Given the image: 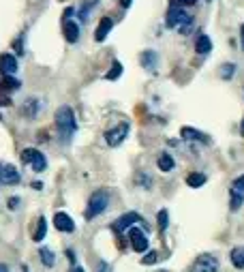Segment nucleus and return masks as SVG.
<instances>
[{"mask_svg":"<svg viewBox=\"0 0 244 272\" xmlns=\"http://www.w3.org/2000/svg\"><path fill=\"white\" fill-rule=\"evenodd\" d=\"M54 120H56V127H58V133H60V137L64 141H71V137H73L75 131H77V120H75L73 109H71L69 105H62V108L56 109V116H54Z\"/></svg>","mask_w":244,"mask_h":272,"instance_id":"f257e3e1","label":"nucleus"},{"mask_svg":"<svg viewBox=\"0 0 244 272\" xmlns=\"http://www.w3.org/2000/svg\"><path fill=\"white\" fill-rule=\"evenodd\" d=\"M165 24H167V28H180L182 34H189L193 28V17L184 9L171 4L169 11H167V17H165Z\"/></svg>","mask_w":244,"mask_h":272,"instance_id":"f03ea898","label":"nucleus"},{"mask_svg":"<svg viewBox=\"0 0 244 272\" xmlns=\"http://www.w3.org/2000/svg\"><path fill=\"white\" fill-rule=\"evenodd\" d=\"M107 206H109V193L105 191V189H99V191H94L90 195V199H88V206H86V212L84 217L90 221V218L103 215L107 210Z\"/></svg>","mask_w":244,"mask_h":272,"instance_id":"7ed1b4c3","label":"nucleus"},{"mask_svg":"<svg viewBox=\"0 0 244 272\" xmlns=\"http://www.w3.org/2000/svg\"><path fill=\"white\" fill-rule=\"evenodd\" d=\"M22 163L30 165L32 171H37V174L47 169V159H45L43 152L37 150V148H24L22 150Z\"/></svg>","mask_w":244,"mask_h":272,"instance_id":"20e7f679","label":"nucleus"},{"mask_svg":"<svg viewBox=\"0 0 244 272\" xmlns=\"http://www.w3.org/2000/svg\"><path fill=\"white\" fill-rule=\"evenodd\" d=\"M244 204V174L240 178H236L229 187V208L231 210H240V206Z\"/></svg>","mask_w":244,"mask_h":272,"instance_id":"39448f33","label":"nucleus"},{"mask_svg":"<svg viewBox=\"0 0 244 272\" xmlns=\"http://www.w3.org/2000/svg\"><path fill=\"white\" fill-rule=\"evenodd\" d=\"M189 272H218V259L210 253H204L191 264Z\"/></svg>","mask_w":244,"mask_h":272,"instance_id":"423d86ee","label":"nucleus"},{"mask_svg":"<svg viewBox=\"0 0 244 272\" xmlns=\"http://www.w3.org/2000/svg\"><path fill=\"white\" fill-rule=\"evenodd\" d=\"M127 135H129V122H120L118 127L114 129H109V131L105 133V141L109 144L111 148H116V146H120L124 139H127Z\"/></svg>","mask_w":244,"mask_h":272,"instance_id":"0eeeda50","label":"nucleus"},{"mask_svg":"<svg viewBox=\"0 0 244 272\" xmlns=\"http://www.w3.org/2000/svg\"><path fill=\"white\" fill-rule=\"evenodd\" d=\"M137 221H141V217L137 215V212H127V215L118 217L116 221L111 223V229H114L116 234H122V232H127V229L133 227Z\"/></svg>","mask_w":244,"mask_h":272,"instance_id":"6e6552de","label":"nucleus"},{"mask_svg":"<svg viewBox=\"0 0 244 272\" xmlns=\"http://www.w3.org/2000/svg\"><path fill=\"white\" fill-rule=\"evenodd\" d=\"M129 242H131V246H133L135 253H146L148 251V236L141 232L139 227L129 229Z\"/></svg>","mask_w":244,"mask_h":272,"instance_id":"1a4fd4ad","label":"nucleus"},{"mask_svg":"<svg viewBox=\"0 0 244 272\" xmlns=\"http://www.w3.org/2000/svg\"><path fill=\"white\" fill-rule=\"evenodd\" d=\"M54 225H56L58 232H64V234L75 232V221L67 212H56V215H54Z\"/></svg>","mask_w":244,"mask_h":272,"instance_id":"9d476101","label":"nucleus"},{"mask_svg":"<svg viewBox=\"0 0 244 272\" xmlns=\"http://www.w3.org/2000/svg\"><path fill=\"white\" fill-rule=\"evenodd\" d=\"M22 180L20 171H17L13 165H0V185H17Z\"/></svg>","mask_w":244,"mask_h":272,"instance_id":"9b49d317","label":"nucleus"},{"mask_svg":"<svg viewBox=\"0 0 244 272\" xmlns=\"http://www.w3.org/2000/svg\"><path fill=\"white\" fill-rule=\"evenodd\" d=\"M62 32H64V39H67L69 43H77V39H80V24L73 22V20H64Z\"/></svg>","mask_w":244,"mask_h":272,"instance_id":"f8f14e48","label":"nucleus"},{"mask_svg":"<svg viewBox=\"0 0 244 272\" xmlns=\"http://www.w3.org/2000/svg\"><path fill=\"white\" fill-rule=\"evenodd\" d=\"M15 71H17V58L13 54L0 56V73L2 75H15Z\"/></svg>","mask_w":244,"mask_h":272,"instance_id":"ddd939ff","label":"nucleus"},{"mask_svg":"<svg viewBox=\"0 0 244 272\" xmlns=\"http://www.w3.org/2000/svg\"><path fill=\"white\" fill-rule=\"evenodd\" d=\"M111 28H114V20L111 17H101V22H99V26H97V32H94V39L99 41H105L107 39V34L111 32Z\"/></svg>","mask_w":244,"mask_h":272,"instance_id":"4468645a","label":"nucleus"},{"mask_svg":"<svg viewBox=\"0 0 244 272\" xmlns=\"http://www.w3.org/2000/svg\"><path fill=\"white\" fill-rule=\"evenodd\" d=\"M139 62H141V67H144V69L154 71V69H157V64H159V54L154 50H144V52H141V56H139Z\"/></svg>","mask_w":244,"mask_h":272,"instance_id":"2eb2a0df","label":"nucleus"},{"mask_svg":"<svg viewBox=\"0 0 244 272\" xmlns=\"http://www.w3.org/2000/svg\"><path fill=\"white\" fill-rule=\"evenodd\" d=\"M195 52H197L199 56H208L212 52V41L208 34H199V37L195 39Z\"/></svg>","mask_w":244,"mask_h":272,"instance_id":"dca6fc26","label":"nucleus"},{"mask_svg":"<svg viewBox=\"0 0 244 272\" xmlns=\"http://www.w3.org/2000/svg\"><path fill=\"white\" fill-rule=\"evenodd\" d=\"M182 137L184 139H197V141H201V144H210V137H208L206 133H201V131H197V129H191V127H182Z\"/></svg>","mask_w":244,"mask_h":272,"instance_id":"f3484780","label":"nucleus"},{"mask_svg":"<svg viewBox=\"0 0 244 272\" xmlns=\"http://www.w3.org/2000/svg\"><path fill=\"white\" fill-rule=\"evenodd\" d=\"M157 165H159V169H161V171H171V169L176 167V161H174V157H171L169 152H161V157H159Z\"/></svg>","mask_w":244,"mask_h":272,"instance_id":"a211bd4d","label":"nucleus"},{"mask_svg":"<svg viewBox=\"0 0 244 272\" xmlns=\"http://www.w3.org/2000/svg\"><path fill=\"white\" fill-rule=\"evenodd\" d=\"M206 174H199V171H193V174H189L187 176V185L191 187V189H199V187H204L206 185Z\"/></svg>","mask_w":244,"mask_h":272,"instance_id":"6ab92c4d","label":"nucleus"},{"mask_svg":"<svg viewBox=\"0 0 244 272\" xmlns=\"http://www.w3.org/2000/svg\"><path fill=\"white\" fill-rule=\"evenodd\" d=\"M231 264L238 270H244V249H231Z\"/></svg>","mask_w":244,"mask_h":272,"instance_id":"aec40b11","label":"nucleus"},{"mask_svg":"<svg viewBox=\"0 0 244 272\" xmlns=\"http://www.w3.org/2000/svg\"><path fill=\"white\" fill-rule=\"evenodd\" d=\"M37 109H39V101H37V99H28L26 108H24V114L28 116V120H34V116H37Z\"/></svg>","mask_w":244,"mask_h":272,"instance_id":"412c9836","label":"nucleus"},{"mask_svg":"<svg viewBox=\"0 0 244 272\" xmlns=\"http://www.w3.org/2000/svg\"><path fill=\"white\" fill-rule=\"evenodd\" d=\"M122 75V64L118 62V60H114L111 62V69L107 71V75H105V80H109V82H114V80H118Z\"/></svg>","mask_w":244,"mask_h":272,"instance_id":"4be33fe9","label":"nucleus"},{"mask_svg":"<svg viewBox=\"0 0 244 272\" xmlns=\"http://www.w3.org/2000/svg\"><path fill=\"white\" fill-rule=\"evenodd\" d=\"M45 234H47V221L43 217L39 218V225H37V232H34V236H32V240H37V242H41L45 238Z\"/></svg>","mask_w":244,"mask_h":272,"instance_id":"5701e85b","label":"nucleus"},{"mask_svg":"<svg viewBox=\"0 0 244 272\" xmlns=\"http://www.w3.org/2000/svg\"><path fill=\"white\" fill-rule=\"evenodd\" d=\"M20 88V82H17L13 75H4L2 78V90H17Z\"/></svg>","mask_w":244,"mask_h":272,"instance_id":"b1692460","label":"nucleus"},{"mask_svg":"<svg viewBox=\"0 0 244 272\" xmlns=\"http://www.w3.org/2000/svg\"><path fill=\"white\" fill-rule=\"evenodd\" d=\"M157 221H159V229H161V232H165V229H167V225H169V215H167V210H159Z\"/></svg>","mask_w":244,"mask_h":272,"instance_id":"393cba45","label":"nucleus"},{"mask_svg":"<svg viewBox=\"0 0 244 272\" xmlns=\"http://www.w3.org/2000/svg\"><path fill=\"white\" fill-rule=\"evenodd\" d=\"M39 255H41V262H43L47 268H52V266H54V253L50 249H41Z\"/></svg>","mask_w":244,"mask_h":272,"instance_id":"a878e982","label":"nucleus"},{"mask_svg":"<svg viewBox=\"0 0 244 272\" xmlns=\"http://www.w3.org/2000/svg\"><path fill=\"white\" fill-rule=\"evenodd\" d=\"M236 73V64H223V69H221V78L223 80H231V75Z\"/></svg>","mask_w":244,"mask_h":272,"instance_id":"bb28decb","label":"nucleus"},{"mask_svg":"<svg viewBox=\"0 0 244 272\" xmlns=\"http://www.w3.org/2000/svg\"><path fill=\"white\" fill-rule=\"evenodd\" d=\"M157 259H159V253L157 251H150L146 257H141V264H144V266H152V264H157Z\"/></svg>","mask_w":244,"mask_h":272,"instance_id":"cd10ccee","label":"nucleus"},{"mask_svg":"<svg viewBox=\"0 0 244 272\" xmlns=\"http://www.w3.org/2000/svg\"><path fill=\"white\" fill-rule=\"evenodd\" d=\"M171 2H178V4H182V7H193V4H197L199 0H171Z\"/></svg>","mask_w":244,"mask_h":272,"instance_id":"c85d7f7f","label":"nucleus"},{"mask_svg":"<svg viewBox=\"0 0 244 272\" xmlns=\"http://www.w3.org/2000/svg\"><path fill=\"white\" fill-rule=\"evenodd\" d=\"M9 208H11V210H17V208H20V197H11V199H9Z\"/></svg>","mask_w":244,"mask_h":272,"instance_id":"c756f323","label":"nucleus"},{"mask_svg":"<svg viewBox=\"0 0 244 272\" xmlns=\"http://www.w3.org/2000/svg\"><path fill=\"white\" fill-rule=\"evenodd\" d=\"M71 15H73V9H67V11H64V20H71Z\"/></svg>","mask_w":244,"mask_h":272,"instance_id":"7c9ffc66","label":"nucleus"},{"mask_svg":"<svg viewBox=\"0 0 244 272\" xmlns=\"http://www.w3.org/2000/svg\"><path fill=\"white\" fill-rule=\"evenodd\" d=\"M131 2H133V0H120V4H122L124 9H129V7H131Z\"/></svg>","mask_w":244,"mask_h":272,"instance_id":"2f4dec72","label":"nucleus"},{"mask_svg":"<svg viewBox=\"0 0 244 272\" xmlns=\"http://www.w3.org/2000/svg\"><path fill=\"white\" fill-rule=\"evenodd\" d=\"M67 257H69V262H75V255H73V251H67Z\"/></svg>","mask_w":244,"mask_h":272,"instance_id":"473e14b6","label":"nucleus"},{"mask_svg":"<svg viewBox=\"0 0 244 272\" xmlns=\"http://www.w3.org/2000/svg\"><path fill=\"white\" fill-rule=\"evenodd\" d=\"M32 189H37V191H41V189H43V185H41V182H32Z\"/></svg>","mask_w":244,"mask_h":272,"instance_id":"72a5a7b5","label":"nucleus"},{"mask_svg":"<svg viewBox=\"0 0 244 272\" xmlns=\"http://www.w3.org/2000/svg\"><path fill=\"white\" fill-rule=\"evenodd\" d=\"M240 39H242V47H244V26L240 28Z\"/></svg>","mask_w":244,"mask_h":272,"instance_id":"f704fd0d","label":"nucleus"},{"mask_svg":"<svg viewBox=\"0 0 244 272\" xmlns=\"http://www.w3.org/2000/svg\"><path fill=\"white\" fill-rule=\"evenodd\" d=\"M0 272H9V268L4 264H0Z\"/></svg>","mask_w":244,"mask_h":272,"instance_id":"c9c22d12","label":"nucleus"},{"mask_svg":"<svg viewBox=\"0 0 244 272\" xmlns=\"http://www.w3.org/2000/svg\"><path fill=\"white\" fill-rule=\"evenodd\" d=\"M71 272H84V268H80V266H77V268H73Z\"/></svg>","mask_w":244,"mask_h":272,"instance_id":"e433bc0d","label":"nucleus"},{"mask_svg":"<svg viewBox=\"0 0 244 272\" xmlns=\"http://www.w3.org/2000/svg\"><path fill=\"white\" fill-rule=\"evenodd\" d=\"M242 131H244V120H242Z\"/></svg>","mask_w":244,"mask_h":272,"instance_id":"4c0bfd02","label":"nucleus"},{"mask_svg":"<svg viewBox=\"0 0 244 272\" xmlns=\"http://www.w3.org/2000/svg\"><path fill=\"white\" fill-rule=\"evenodd\" d=\"M159 272H169V270H159Z\"/></svg>","mask_w":244,"mask_h":272,"instance_id":"58836bf2","label":"nucleus"}]
</instances>
